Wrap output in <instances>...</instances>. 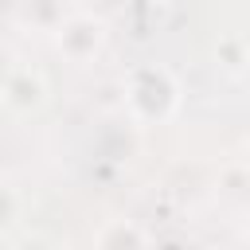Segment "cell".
<instances>
[{"mask_svg": "<svg viewBox=\"0 0 250 250\" xmlns=\"http://www.w3.org/2000/svg\"><path fill=\"white\" fill-rule=\"evenodd\" d=\"M117 242H148V234L145 230H137V227H129V223H113V227H105L102 234H98V246H117Z\"/></svg>", "mask_w": 250, "mask_h": 250, "instance_id": "277c9868", "label": "cell"}, {"mask_svg": "<svg viewBox=\"0 0 250 250\" xmlns=\"http://www.w3.org/2000/svg\"><path fill=\"white\" fill-rule=\"evenodd\" d=\"M125 109L137 121H168L180 109V82L164 66H133L125 74Z\"/></svg>", "mask_w": 250, "mask_h": 250, "instance_id": "6da1fadb", "label": "cell"}, {"mask_svg": "<svg viewBox=\"0 0 250 250\" xmlns=\"http://www.w3.org/2000/svg\"><path fill=\"white\" fill-rule=\"evenodd\" d=\"M246 62H250V47H246Z\"/></svg>", "mask_w": 250, "mask_h": 250, "instance_id": "5b68a950", "label": "cell"}, {"mask_svg": "<svg viewBox=\"0 0 250 250\" xmlns=\"http://www.w3.org/2000/svg\"><path fill=\"white\" fill-rule=\"evenodd\" d=\"M47 78L43 70L35 66H12L4 78H0V105L16 117H27V113H39L47 105Z\"/></svg>", "mask_w": 250, "mask_h": 250, "instance_id": "7a4b0ae2", "label": "cell"}, {"mask_svg": "<svg viewBox=\"0 0 250 250\" xmlns=\"http://www.w3.org/2000/svg\"><path fill=\"white\" fill-rule=\"evenodd\" d=\"M55 47L70 59V62H86L105 47V23L90 12H74L55 27Z\"/></svg>", "mask_w": 250, "mask_h": 250, "instance_id": "3957f363", "label": "cell"}]
</instances>
